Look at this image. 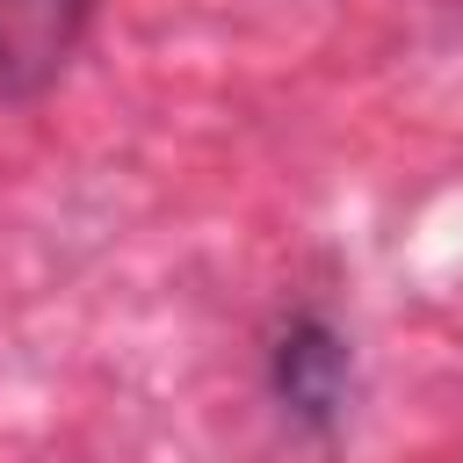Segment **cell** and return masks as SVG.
<instances>
[{
    "mask_svg": "<svg viewBox=\"0 0 463 463\" xmlns=\"http://www.w3.org/2000/svg\"><path fill=\"white\" fill-rule=\"evenodd\" d=\"M268 383H275V405L297 427L333 434L340 412H347V391H354V354L318 311H297L268 347Z\"/></svg>",
    "mask_w": 463,
    "mask_h": 463,
    "instance_id": "6da1fadb",
    "label": "cell"
},
{
    "mask_svg": "<svg viewBox=\"0 0 463 463\" xmlns=\"http://www.w3.org/2000/svg\"><path fill=\"white\" fill-rule=\"evenodd\" d=\"M87 7L94 0H0V101H29L65 72Z\"/></svg>",
    "mask_w": 463,
    "mask_h": 463,
    "instance_id": "7a4b0ae2",
    "label": "cell"
}]
</instances>
